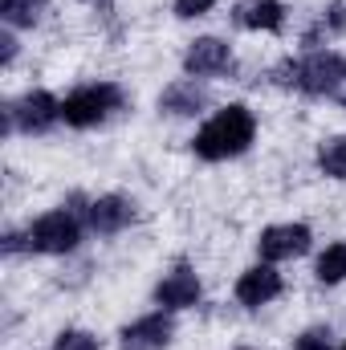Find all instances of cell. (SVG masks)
Here are the masks:
<instances>
[{
  "instance_id": "6da1fadb",
  "label": "cell",
  "mask_w": 346,
  "mask_h": 350,
  "mask_svg": "<svg viewBox=\"0 0 346 350\" xmlns=\"http://www.w3.org/2000/svg\"><path fill=\"white\" fill-rule=\"evenodd\" d=\"M253 139H257V118H253V110H249L245 102H228V106H220V110L196 131L191 151H196L200 159H208V163H224V159L245 155V151L253 147Z\"/></svg>"
},
{
  "instance_id": "7a4b0ae2",
  "label": "cell",
  "mask_w": 346,
  "mask_h": 350,
  "mask_svg": "<svg viewBox=\"0 0 346 350\" xmlns=\"http://www.w3.org/2000/svg\"><path fill=\"white\" fill-rule=\"evenodd\" d=\"M86 224L74 208H53L45 216H37L29 228H25V249L29 253H41V257H66L78 249Z\"/></svg>"
},
{
  "instance_id": "3957f363",
  "label": "cell",
  "mask_w": 346,
  "mask_h": 350,
  "mask_svg": "<svg viewBox=\"0 0 346 350\" xmlns=\"http://www.w3.org/2000/svg\"><path fill=\"white\" fill-rule=\"evenodd\" d=\"M285 82L297 86L302 94H314V98H330L346 86V57L334 49H318V53H306L302 62L285 66Z\"/></svg>"
},
{
  "instance_id": "277c9868",
  "label": "cell",
  "mask_w": 346,
  "mask_h": 350,
  "mask_svg": "<svg viewBox=\"0 0 346 350\" xmlns=\"http://www.w3.org/2000/svg\"><path fill=\"white\" fill-rule=\"evenodd\" d=\"M118 106H122V90L114 82H90L62 98V122L74 131H90V126L106 122Z\"/></svg>"
},
{
  "instance_id": "5b68a950",
  "label": "cell",
  "mask_w": 346,
  "mask_h": 350,
  "mask_svg": "<svg viewBox=\"0 0 346 350\" xmlns=\"http://www.w3.org/2000/svg\"><path fill=\"white\" fill-rule=\"evenodd\" d=\"M8 131H21V135H45L53 122H62V102L49 94V90H29L21 94L8 110Z\"/></svg>"
},
{
  "instance_id": "8992f818",
  "label": "cell",
  "mask_w": 346,
  "mask_h": 350,
  "mask_svg": "<svg viewBox=\"0 0 346 350\" xmlns=\"http://www.w3.org/2000/svg\"><path fill=\"white\" fill-rule=\"evenodd\" d=\"M74 212L82 216L86 232L114 237V232H122L135 220V200H127V196H98V200H90L86 208H74Z\"/></svg>"
},
{
  "instance_id": "52a82bcc",
  "label": "cell",
  "mask_w": 346,
  "mask_h": 350,
  "mask_svg": "<svg viewBox=\"0 0 346 350\" xmlns=\"http://www.w3.org/2000/svg\"><path fill=\"white\" fill-rule=\"evenodd\" d=\"M175 338V322L168 310H155V314H143L135 318L131 326L118 330V350H168Z\"/></svg>"
},
{
  "instance_id": "ba28073f",
  "label": "cell",
  "mask_w": 346,
  "mask_h": 350,
  "mask_svg": "<svg viewBox=\"0 0 346 350\" xmlns=\"http://www.w3.org/2000/svg\"><path fill=\"white\" fill-rule=\"evenodd\" d=\"M310 245H314V232L306 224H269L257 237V253H261V261H269V265L302 257V253H310Z\"/></svg>"
},
{
  "instance_id": "9c48e42d",
  "label": "cell",
  "mask_w": 346,
  "mask_h": 350,
  "mask_svg": "<svg viewBox=\"0 0 346 350\" xmlns=\"http://www.w3.org/2000/svg\"><path fill=\"white\" fill-rule=\"evenodd\" d=\"M232 66V49L220 37H196L183 53V74L187 78H216Z\"/></svg>"
},
{
  "instance_id": "30bf717a",
  "label": "cell",
  "mask_w": 346,
  "mask_h": 350,
  "mask_svg": "<svg viewBox=\"0 0 346 350\" xmlns=\"http://www.w3.org/2000/svg\"><path fill=\"white\" fill-rule=\"evenodd\" d=\"M200 297H204V289H200V277H196V269H187V265H179L172 269L159 285H155V306L159 310H191V306H200Z\"/></svg>"
},
{
  "instance_id": "8fae6325",
  "label": "cell",
  "mask_w": 346,
  "mask_h": 350,
  "mask_svg": "<svg viewBox=\"0 0 346 350\" xmlns=\"http://www.w3.org/2000/svg\"><path fill=\"white\" fill-rule=\"evenodd\" d=\"M273 297H281V273L269 261L253 265V269H245V273L237 277V301H241L245 310H261V306H269Z\"/></svg>"
},
{
  "instance_id": "7c38bea8",
  "label": "cell",
  "mask_w": 346,
  "mask_h": 350,
  "mask_svg": "<svg viewBox=\"0 0 346 350\" xmlns=\"http://www.w3.org/2000/svg\"><path fill=\"white\" fill-rule=\"evenodd\" d=\"M208 106V90L200 86V78H179L159 94V110L163 114H200Z\"/></svg>"
},
{
  "instance_id": "4fadbf2b",
  "label": "cell",
  "mask_w": 346,
  "mask_h": 350,
  "mask_svg": "<svg viewBox=\"0 0 346 350\" xmlns=\"http://www.w3.org/2000/svg\"><path fill=\"white\" fill-rule=\"evenodd\" d=\"M237 25L253 33H277L285 25V4L281 0H241L237 4Z\"/></svg>"
},
{
  "instance_id": "5bb4252c",
  "label": "cell",
  "mask_w": 346,
  "mask_h": 350,
  "mask_svg": "<svg viewBox=\"0 0 346 350\" xmlns=\"http://www.w3.org/2000/svg\"><path fill=\"white\" fill-rule=\"evenodd\" d=\"M314 277H318L322 285H343L346 281V241H334V245H326V249L318 253Z\"/></svg>"
},
{
  "instance_id": "9a60e30c",
  "label": "cell",
  "mask_w": 346,
  "mask_h": 350,
  "mask_svg": "<svg viewBox=\"0 0 346 350\" xmlns=\"http://www.w3.org/2000/svg\"><path fill=\"white\" fill-rule=\"evenodd\" d=\"M45 8H49V0H0V16L8 29H33Z\"/></svg>"
},
{
  "instance_id": "2e32d148",
  "label": "cell",
  "mask_w": 346,
  "mask_h": 350,
  "mask_svg": "<svg viewBox=\"0 0 346 350\" xmlns=\"http://www.w3.org/2000/svg\"><path fill=\"white\" fill-rule=\"evenodd\" d=\"M318 172L330 179H346V135H334L318 147Z\"/></svg>"
},
{
  "instance_id": "e0dca14e",
  "label": "cell",
  "mask_w": 346,
  "mask_h": 350,
  "mask_svg": "<svg viewBox=\"0 0 346 350\" xmlns=\"http://www.w3.org/2000/svg\"><path fill=\"white\" fill-rule=\"evenodd\" d=\"M330 338H334V334H330V326H310V330H302V334L293 338V347H289V350H334Z\"/></svg>"
},
{
  "instance_id": "ac0fdd59",
  "label": "cell",
  "mask_w": 346,
  "mask_h": 350,
  "mask_svg": "<svg viewBox=\"0 0 346 350\" xmlns=\"http://www.w3.org/2000/svg\"><path fill=\"white\" fill-rule=\"evenodd\" d=\"M53 350H102V342L90 330H62L53 338Z\"/></svg>"
},
{
  "instance_id": "d6986e66",
  "label": "cell",
  "mask_w": 346,
  "mask_h": 350,
  "mask_svg": "<svg viewBox=\"0 0 346 350\" xmlns=\"http://www.w3.org/2000/svg\"><path fill=\"white\" fill-rule=\"evenodd\" d=\"M216 0H175V16L179 21H191V16H204Z\"/></svg>"
},
{
  "instance_id": "ffe728a7",
  "label": "cell",
  "mask_w": 346,
  "mask_h": 350,
  "mask_svg": "<svg viewBox=\"0 0 346 350\" xmlns=\"http://www.w3.org/2000/svg\"><path fill=\"white\" fill-rule=\"evenodd\" d=\"M0 45H4V66H8V62L16 57V41H12V29H4V33H0Z\"/></svg>"
},
{
  "instance_id": "44dd1931",
  "label": "cell",
  "mask_w": 346,
  "mask_h": 350,
  "mask_svg": "<svg viewBox=\"0 0 346 350\" xmlns=\"http://www.w3.org/2000/svg\"><path fill=\"white\" fill-rule=\"evenodd\" d=\"M338 350H346V342H343V347H338Z\"/></svg>"
},
{
  "instance_id": "7402d4cb",
  "label": "cell",
  "mask_w": 346,
  "mask_h": 350,
  "mask_svg": "<svg viewBox=\"0 0 346 350\" xmlns=\"http://www.w3.org/2000/svg\"><path fill=\"white\" fill-rule=\"evenodd\" d=\"M90 4H98V0H90Z\"/></svg>"
},
{
  "instance_id": "603a6c76",
  "label": "cell",
  "mask_w": 346,
  "mask_h": 350,
  "mask_svg": "<svg viewBox=\"0 0 346 350\" xmlns=\"http://www.w3.org/2000/svg\"><path fill=\"white\" fill-rule=\"evenodd\" d=\"M245 350H249V347H245Z\"/></svg>"
}]
</instances>
